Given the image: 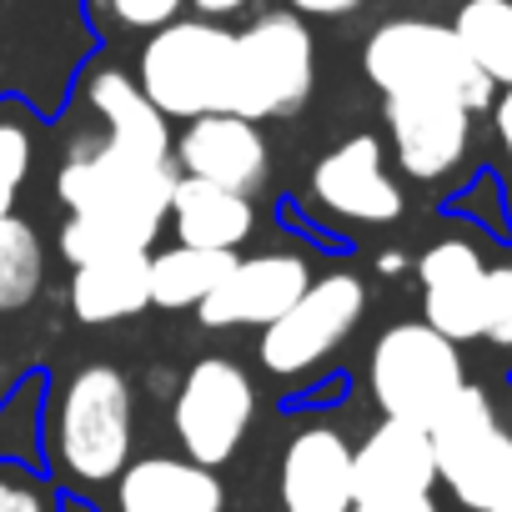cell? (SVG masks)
Instances as JSON below:
<instances>
[{"label": "cell", "instance_id": "603a6c76", "mask_svg": "<svg viewBox=\"0 0 512 512\" xmlns=\"http://www.w3.org/2000/svg\"><path fill=\"white\" fill-rule=\"evenodd\" d=\"M447 26L497 91L512 86V0H462Z\"/></svg>", "mask_w": 512, "mask_h": 512}, {"label": "cell", "instance_id": "52a82bcc", "mask_svg": "<svg viewBox=\"0 0 512 512\" xmlns=\"http://www.w3.org/2000/svg\"><path fill=\"white\" fill-rule=\"evenodd\" d=\"M437 452V482L467 512H512V432L497 422L482 387H462L427 427Z\"/></svg>", "mask_w": 512, "mask_h": 512}, {"label": "cell", "instance_id": "5b68a950", "mask_svg": "<svg viewBox=\"0 0 512 512\" xmlns=\"http://www.w3.org/2000/svg\"><path fill=\"white\" fill-rule=\"evenodd\" d=\"M317 86V36L307 16L277 6L256 11L236 31V56H231V116L246 121H282L297 116L312 101Z\"/></svg>", "mask_w": 512, "mask_h": 512}, {"label": "cell", "instance_id": "ffe728a7", "mask_svg": "<svg viewBox=\"0 0 512 512\" xmlns=\"http://www.w3.org/2000/svg\"><path fill=\"white\" fill-rule=\"evenodd\" d=\"M151 307V251L101 256L71 272V317L86 327L126 322Z\"/></svg>", "mask_w": 512, "mask_h": 512}, {"label": "cell", "instance_id": "4dcf8cb0", "mask_svg": "<svg viewBox=\"0 0 512 512\" xmlns=\"http://www.w3.org/2000/svg\"><path fill=\"white\" fill-rule=\"evenodd\" d=\"M487 111H492V131H497V141H502V151H507V161H512V86H502Z\"/></svg>", "mask_w": 512, "mask_h": 512}, {"label": "cell", "instance_id": "f546056e", "mask_svg": "<svg viewBox=\"0 0 512 512\" xmlns=\"http://www.w3.org/2000/svg\"><path fill=\"white\" fill-rule=\"evenodd\" d=\"M352 512H442V507L427 492V497H372V502H357Z\"/></svg>", "mask_w": 512, "mask_h": 512}, {"label": "cell", "instance_id": "9c48e42d", "mask_svg": "<svg viewBox=\"0 0 512 512\" xmlns=\"http://www.w3.org/2000/svg\"><path fill=\"white\" fill-rule=\"evenodd\" d=\"M362 312H367L362 277L357 272H322L272 327H262L256 357L277 377H307L357 332Z\"/></svg>", "mask_w": 512, "mask_h": 512}, {"label": "cell", "instance_id": "8992f818", "mask_svg": "<svg viewBox=\"0 0 512 512\" xmlns=\"http://www.w3.org/2000/svg\"><path fill=\"white\" fill-rule=\"evenodd\" d=\"M176 171L171 161H141V156H121L111 151L101 136L96 141H76L61 176H56V196L66 211L81 216H106L116 226H126L131 236H141L146 246L161 236V221L171 216V191H176Z\"/></svg>", "mask_w": 512, "mask_h": 512}, {"label": "cell", "instance_id": "836d02e7", "mask_svg": "<svg viewBox=\"0 0 512 512\" xmlns=\"http://www.w3.org/2000/svg\"><path fill=\"white\" fill-rule=\"evenodd\" d=\"M11 201H16V196H0V216H11Z\"/></svg>", "mask_w": 512, "mask_h": 512}, {"label": "cell", "instance_id": "4fadbf2b", "mask_svg": "<svg viewBox=\"0 0 512 512\" xmlns=\"http://www.w3.org/2000/svg\"><path fill=\"white\" fill-rule=\"evenodd\" d=\"M312 201L352 226H387L402 216V186L387 176L377 136H347L312 166Z\"/></svg>", "mask_w": 512, "mask_h": 512}, {"label": "cell", "instance_id": "7c38bea8", "mask_svg": "<svg viewBox=\"0 0 512 512\" xmlns=\"http://www.w3.org/2000/svg\"><path fill=\"white\" fill-rule=\"evenodd\" d=\"M307 287H312V267H307V256H297V251L236 256L226 282L196 307V317L211 332H226V327H272Z\"/></svg>", "mask_w": 512, "mask_h": 512}, {"label": "cell", "instance_id": "cb8c5ba5", "mask_svg": "<svg viewBox=\"0 0 512 512\" xmlns=\"http://www.w3.org/2000/svg\"><path fill=\"white\" fill-rule=\"evenodd\" d=\"M46 282L41 231L26 216H0V312H26Z\"/></svg>", "mask_w": 512, "mask_h": 512}, {"label": "cell", "instance_id": "4316f807", "mask_svg": "<svg viewBox=\"0 0 512 512\" xmlns=\"http://www.w3.org/2000/svg\"><path fill=\"white\" fill-rule=\"evenodd\" d=\"M482 337L512 347V267H487V322Z\"/></svg>", "mask_w": 512, "mask_h": 512}, {"label": "cell", "instance_id": "7402d4cb", "mask_svg": "<svg viewBox=\"0 0 512 512\" xmlns=\"http://www.w3.org/2000/svg\"><path fill=\"white\" fill-rule=\"evenodd\" d=\"M231 251H206V246H166L151 256V307L161 312H191L201 307L231 272Z\"/></svg>", "mask_w": 512, "mask_h": 512}, {"label": "cell", "instance_id": "1f68e13d", "mask_svg": "<svg viewBox=\"0 0 512 512\" xmlns=\"http://www.w3.org/2000/svg\"><path fill=\"white\" fill-rule=\"evenodd\" d=\"M251 6H256V0H191V11L206 16V21H231V16H241Z\"/></svg>", "mask_w": 512, "mask_h": 512}, {"label": "cell", "instance_id": "30bf717a", "mask_svg": "<svg viewBox=\"0 0 512 512\" xmlns=\"http://www.w3.org/2000/svg\"><path fill=\"white\" fill-rule=\"evenodd\" d=\"M256 417V387L241 362L231 357H201L186 367L176 402H171V432L181 442V457L201 467H221L236 457Z\"/></svg>", "mask_w": 512, "mask_h": 512}, {"label": "cell", "instance_id": "f1b7e54d", "mask_svg": "<svg viewBox=\"0 0 512 512\" xmlns=\"http://www.w3.org/2000/svg\"><path fill=\"white\" fill-rule=\"evenodd\" d=\"M282 6L307 16V21H342V16L362 11V0H282Z\"/></svg>", "mask_w": 512, "mask_h": 512}, {"label": "cell", "instance_id": "484cf974", "mask_svg": "<svg viewBox=\"0 0 512 512\" xmlns=\"http://www.w3.org/2000/svg\"><path fill=\"white\" fill-rule=\"evenodd\" d=\"M36 161V136L21 116H0V196H16L21 181L31 176Z\"/></svg>", "mask_w": 512, "mask_h": 512}, {"label": "cell", "instance_id": "d6986e66", "mask_svg": "<svg viewBox=\"0 0 512 512\" xmlns=\"http://www.w3.org/2000/svg\"><path fill=\"white\" fill-rule=\"evenodd\" d=\"M116 512H226V487L191 457H136L116 477Z\"/></svg>", "mask_w": 512, "mask_h": 512}, {"label": "cell", "instance_id": "277c9868", "mask_svg": "<svg viewBox=\"0 0 512 512\" xmlns=\"http://www.w3.org/2000/svg\"><path fill=\"white\" fill-rule=\"evenodd\" d=\"M362 71L382 96H452L472 116L492 106L497 86L472 66L457 31L427 16H392L362 46Z\"/></svg>", "mask_w": 512, "mask_h": 512}, {"label": "cell", "instance_id": "83f0119b", "mask_svg": "<svg viewBox=\"0 0 512 512\" xmlns=\"http://www.w3.org/2000/svg\"><path fill=\"white\" fill-rule=\"evenodd\" d=\"M0 512H51L46 487L21 467H0Z\"/></svg>", "mask_w": 512, "mask_h": 512}, {"label": "cell", "instance_id": "7a4b0ae2", "mask_svg": "<svg viewBox=\"0 0 512 512\" xmlns=\"http://www.w3.org/2000/svg\"><path fill=\"white\" fill-rule=\"evenodd\" d=\"M231 56L236 31L226 21L181 16L151 31L136 51V86L166 121H196L231 106Z\"/></svg>", "mask_w": 512, "mask_h": 512}, {"label": "cell", "instance_id": "6da1fadb", "mask_svg": "<svg viewBox=\"0 0 512 512\" xmlns=\"http://www.w3.org/2000/svg\"><path fill=\"white\" fill-rule=\"evenodd\" d=\"M91 51L86 0H0V96L61 111Z\"/></svg>", "mask_w": 512, "mask_h": 512}, {"label": "cell", "instance_id": "2e32d148", "mask_svg": "<svg viewBox=\"0 0 512 512\" xmlns=\"http://www.w3.org/2000/svg\"><path fill=\"white\" fill-rule=\"evenodd\" d=\"M277 497H282V512H352L357 507L352 442L327 422L297 427L292 442L282 447Z\"/></svg>", "mask_w": 512, "mask_h": 512}, {"label": "cell", "instance_id": "8fae6325", "mask_svg": "<svg viewBox=\"0 0 512 512\" xmlns=\"http://www.w3.org/2000/svg\"><path fill=\"white\" fill-rule=\"evenodd\" d=\"M382 121L412 181H447L472 151V111L452 96H382Z\"/></svg>", "mask_w": 512, "mask_h": 512}, {"label": "cell", "instance_id": "e0dca14e", "mask_svg": "<svg viewBox=\"0 0 512 512\" xmlns=\"http://www.w3.org/2000/svg\"><path fill=\"white\" fill-rule=\"evenodd\" d=\"M352 487L357 502L372 497H427L437 487V452L427 427L382 417L362 447H352Z\"/></svg>", "mask_w": 512, "mask_h": 512}, {"label": "cell", "instance_id": "9a60e30c", "mask_svg": "<svg viewBox=\"0 0 512 512\" xmlns=\"http://www.w3.org/2000/svg\"><path fill=\"white\" fill-rule=\"evenodd\" d=\"M422 282V322L437 327L447 342H472L482 337L487 322V262L467 236H442L422 251L417 262Z\"/></svg>", "mask_w": 512, "mask_h": 512}, {"label": "cell", "instance_id": "ac0fdd59", "mask_svg": "<svg viewBox=\"0 0 512 512\" xmlns=\"http://www.w3.org/2000/svg\"><path fill=\"white\" fill-rule=\"evenodd\" d=\"M86 106L101 121V141L121 156H141V161H171V121L146 101V91L136 86L131 71L121 66H96L86 76Z\"/></svg>", "mask_w": 512, "mask_h": 512}, {"label": "cell", "instance_id": "ba28073f", "mask_svg": "<svg viewBox=\"0 0 512 512\" xmlns=\"http://www.w3.org/2000/svg\"><path fill=\"white\" fill-rule=\"evenodd\" d=\"M367 382H372V397H377L382 417L432 427L447 412V402L467 387V372H462L457 342H447L437 327L397 322L372 342Z\"/></svg>", "mask_w": 512, "mask_h": 512}, {"label": "cell", "instance_id": "d4e9b609", "mask_svg": "<svg viewBox=\"0 0 512 512\" xmlns=\"http://www.w3.org/2000/svg\"><path fill=\"white\" fill-rule=\"evenodd\" d=\"M191 0H86L91 26L96 31H121V36H151L171 21H181V11Z\"/></svg>", "mask_w": 512, "mask_h": 512}, {"label": "cell", "instance_id": "5bb4252c", "mask_svg": "<svg viewBox=\"0 0 512 512\" xmlns=\"http://www.w3.org/2000/svg\"><path fill=\"white\" fill-rule=\"evenodd\" d=\"M171 161L196 181L251 196V191H262V181L272 171V146H267V136H262L256 121L216 111V116H196V121L181 126V136L171 146Z\"/></svg>", "mask_w": 512, "mask_h": 512}, {"label": "cell", "instance_id": "44dd1931", "mask_svg": "<svg viewBox=\"0 0 512 512\" xmlns=\"http://www.w3.org/2000/svg\"><path fill=\"white\" fill-rule=\"evenodd\" d=\"M171 226L186 246H206V251H231L256 231V206L241 191L181 176L171 191Z\"/></svg>", "mask_w": 512, "mask_h": 512}, {"label": "cell", "instance_id": "3957f363", "mask_svg": "<svg viewBox=\"0 0 512 512\" xmlns=\"http://www.w3.org/2000/svg\"><path fill=\"white\" fill-rule=\"evenodd\" d=\"M136 442V407L131 382L111 362L76 367L51 412V457L71 482L101 487L116 482L131 462Z\"/></svg>", "mask_w": 512, "mask_h": 512}, {"label": "cell", "instance_id": "d6a6232c", "mask_svg": "<svg viewBox=\"0 0 512 512\" xmlns=\"http://www.w3.org/2000/svg\"><path fill=\"white\" fill-rule=\"evenodd\" d=\"M377 272H382V277H402V272H407V256H402V251H382V256H377Z\"/></svg>", "mask_w": 512, "mask_h": 512}]
</instances>
